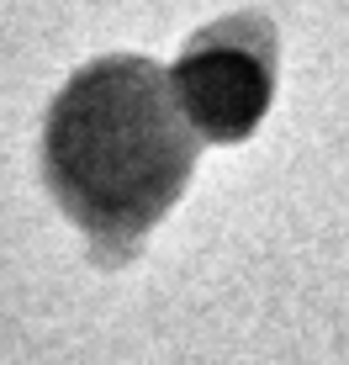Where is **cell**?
Listing matches in <instances>:
<instances>
[{"instance_id":"obj_1","label":"cell","mask_w":349,"mask_h":365,"mask_svg":"<svg viewBox=\"0 0 349 365\" xmlns=\"http://www.w3.org/2000/svg\"><path fill=\"white\" fill-rule=\"evenodd\" d=\"M202 143L170 69L148 58H101L58 91L43 165L58 207L90 244L127 255L185 191Z\"/></svg>"},{"instance_id":"obj_2","label":"cell","mask_w":349,"mask_h":365,"mask_svg":"<svg viewBox=\"0 0 349 365\" xmlns=\"http://www.w3.org/2000/svg\"><path fill=\"white\" fill-rule=\"evenodd\" d=\"M185 106H191L202 138H228L254 122L259 101H265V69L244 58L233 43H202L191 64L174 74Z\"/></svg>"}]
</instances>
